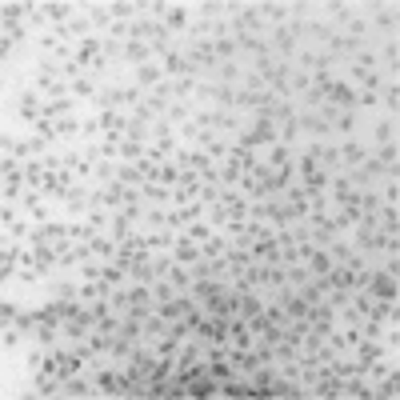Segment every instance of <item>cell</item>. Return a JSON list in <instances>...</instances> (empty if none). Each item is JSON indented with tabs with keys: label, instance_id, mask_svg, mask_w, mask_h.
<instances>
[{
	"label": "cell",
	"instance_id": "cell-1",
	"mask_svg": "<svg viewBox=\"0 0 400 400\" xmlns=\"http://www.w3.org/2000/svg\"><path fill=\"white\" fill-rule=\"evenodd\" d=\"M236 144H244V149H252V152H264L269 144H276V124H272L269 116H249V124H244V132L236 136Z\"/></svg>",
	"mask_w": 400,
	"mask_h": 400
},
{
	"label": "cell",
	"instance_id": "cell-2",
	"mask_svg": "<svg viewBox=\"0 0 400 400\" xmlns=\"http://www.w3.org/2000/svg\"><path fill=\"white\" fill-rule=\"evenodd\" d=\"M364 292H369L372 300H380V304H396V300H400L396 276H389V272L380 269V264L372 269V280H369V289H364Z\"/></svg>",
	"mask_w": 400,
	"mask_h": 400
},
{
	"label": "cell",
	"instance_id": "cell-3",
	"mask_svg": "<svg viewBox=\"0 0 400 400\" xmlns=\"http://www.w3.org/2000/svg\"><path fill=\"white\" fill-rule=\"evenodd\" d=\"M336 152H340V172L360 169V164H364V160L372 156L369 144H364L360 136H344V140H336Z\"/></svg>",
	"mask_w": 400,
	"mask_h": 400
},
{
	"label": "cell",
	"instance_id": "cell-4",
	"mask_svg": "<svg viewBox=\"0 0 400 400\" xmlns=\"http://www.w3.org/2000/svg\"><path fill=\"white\" fill-rule=\"evenodd\" d=\"M369 32H376V40H392V36H396V4H372Z\"/></svg>",
	"mask_w": 400,
	"mask_h": 400
},
{
	"label": "cell",
	"instance_id": "cell-5",
	"mask_svg": "<svg viewBox=\"0 0 400 400\" xmlns=\"http://www.w3.org/2000/svg\"><path fill=\"white\" fill-rule=\"evenodd\" d=\"M20 212L32 220V224H49L52 220V209H49V196H40L36 189L24 192V200H20Z\"/></svg>",
	"mask_w": 400,
	"mask_h": 400
},
{
	"label": "cell",
	"instance_id": "cell-6",
	"mask_svg": "<svg viewBox=\"0 0 400 400\" xmlns=\"http://www.w3.org/2000/svg\"><path fill=\"white\" fill-rule=\"evenodd\" d=\"M340 392H344V376H336V372H320V376L312 380L309 396H320V400H340Z\"/></svg>",
	"mask_w": 400,
	"mask_h": 400
},
{
	"label": "cell",
	"instance_id": "cell-7",
	"mask_svg": "<svg viewBox=\"0 0 400 400\" xmlns=\"http://www.w3.org/2000/svg\"><path fill=\"white\" fill-rule=\"evenodd\" d=\"M129 80L136 84V89L152 92V89L160 84V80H169V76H164V69H160V60H149V64H140V69H132V72H129Z\"/></svg>",
	"mask_w": 400,
	"mask_h": 400
},
{
	"label": "cell",
	"instance_id": "cell-8",
	"mask_svg": "<svg viewBox=\"0 0 400 400\" xmlns=\"http://www.w3.org/2000/svg\"><path fill=\"white\" fill-rule=\"evenodd\" d=\"M229 360H232V369H236V376H252L264 364L256 349H232V344H229Z\"/></svg>",
	"mask_w": 400,
	"mask_h": 400
},
{
	"label": "cell",
	"instance_id": "cell-9",
	"mask_svg": "<svg viewBox=\"0 0 400 400\" xmlns=\"http://www.w3.org/2000/svg\"><path fill=\"white\" fill-rule=\"evenodd\" d=\"M40 9H44L52 29H64V24H72V16H76V4H69V0H44Z\"/></svg>",
	"mask_w": 400,
	"mask_h": 400
},
{
	"label": "cell",
	"instance_id": "cell-10",
	"mask_svg": "<svg viewBox=\"0 0 400 400\" xmlns=\"http://www.w3.org/2000/svg\"><path fill=\"white\" fill-rule=\"evenodd\" d=\"M189 24H192V4H169V16H164L169 36H184Z\"/></svg>",
	"mask_w": 400,
	"mask_h": 400
},
{
	"label": "cell",
	"instance_id": "cell-11",
	"mask_svg": "<svg viewBox=\"0 0 400 400\" xmlns=\"http://www.w3.org/2000/svg\"><path fill=\"white\" fill-rule=\"evenodd\" d=\"M149 60H156V56H152V49H149V44H140V40H124V56H120L124 72L140 69V64H149Z\"/></svg>",
	"mask_w": 400,
	"mask_h": 400
},
{
	"label": "cell",
	"instance_id": "cell-12",
	"mask_svg": "<svg viewBox=\"0 0 400 400\" xmlns=\"http://www.w3.org/2000/svg\"><path fill=\"white\" fill-rule=\"evenodd\" d=\"M189 396L192 400H209V396H220V380L209 376V372H196L189 380Z\"/></svg>",
	"mask_w": 400,
	"mask_h": 400
},
{
	"label": "cell",
	"instance_id": "cell-13",
	"mask_svg": "<svg viewBox=\"0 0 400 400\" xmlns=\"http://www.w3.org/2000/svg\"><path fill=\"white\" fill-rule=\"evenodd\" d=\"M76 104H80V100H72V96L44 100V116H40V120H64V116H76Z\"/></svg>",
	"mask_w": 400,
	"mask_h": 400
},
{
	"label": "cell",
	"instance_id": "cell-14",
	"mask_svg": "<svg viewBox=\"0 0 400 400\" xmlns=\"http://www.w3.org/2000/svg\"><path fill=\"white\" fill-rule=\"evenodd\" d=\"M84 16H89V24H92V32H96V36H109V29H112L109 4H89V9H84Z\"/></svg>",
	"mask_w": 400,
	"mask_h": 400
},
{
	"label": "cell",
	"instance_id": "cell-15",
	"mask_svg": "<svg viewBox=\"0 0 400 400\" xmlns=\"http://www.w3.org/2000/svg\"><path fill=\"white\" fill-rule=\"evenodd\" d=\"M89 249H92V256H96V260H116L120 256V244L109 236V232H96V236L89 240Z\"/></svg>",
	"mask_w": 400,
	"mask_h": 400
},
{
	"label": "cell",
	"instance_id": "cell-16",
	"mask_svg": "<svg viewBox=\"0 0 400 400\" xmlns=\"http://www.w3.org/2000/svg\"><path fill=\"white\" fill-rule=\"evenodd\" d=\"M280 372H276V360H269V364H260L256 372H252V389H256V396H269V389H272V380H276Z\"/></svg>",
	"mask_w": 400,
	"mask_h": 400
},
{
	"label": "cell",
	"instance_id": "cell-17",
	"mask_svg": "<svg viewBox=\"0 0 400 400\" xmlns=\"http://www.w3.org/2000/svg\"><path fill=\"white\" fill-rule=\"evenodd\" d=\"M100 49H104V36H96V32H92V36H84V40L76 44V60L84 64V72H89V64L100 56Z\"/></svg>",
	"mask_w": 400,
	"mask_h": 400
},
{
	"label": "cell",
	"instance_id": "cell-18",
	"mask_svg": "<svg viewBox=\"0 0 400 400\" xmlns=\"http://www.w3.org/2000/svg\"><path fill=\"white\" fill-rule=\"evenodd\" d=\"M56 124V140H64V144H76L80 132H84V120L80 116H64V120H52Z\"/></svg>",
	"mask_w": 400,
	"mask_h": 400
},
{
	"label": "cell",
	"instance_id": "cell-19",
	"mask_svg": "<svg viewBox=\"0 0 400 400\" xmlns=\"http://www.w3.org/2000/svg\"><path fill=\"white\" fill-rule=\"evenodd\" d=\"M340 396H352V400H376L372 396V380L369 376H344V392Z\"/></svg>",
	"mask_w": 400,
	"mask_h": 400
},
{
	"label": "cell",
	"instance_id": "cell-20",
	"mask_svg": "<svg viewBox=\"0 0 400 400\" xmlns=\"http://www.w3.org/2000/svg\"><path fill=\"white\" fill-rule=\"evenodd\" d=\"M29 12H32V4H24V0H4V4H0V20H4V24H24Z\"/></svg>",
	"mask_w": 400,
	"mask_h": 400
},
{
	"label": "cell",
	"instance_id": "cell-21",
	"mask_svg": "<svg viewBox=\"0 0 400 400\" xmlns=\"http://www.w3.org/2000/svg\"><path fill=\"white\" fill-rule=\"evenodd\" d=\"M169 256L176 260V264H196V260H200V244H192V240L176 236V244L169 249Z\"/></svg>",
	"mask_w": 400,
	"mask_h": 400
},
{
	"label": "cell",
	"instance_id": "cell-22",
	"mask_svg": "<svg viewBox=\"0 0 400 400\" xmlns=\"http://www.w3.org/2000/svg\"><path fill=\"white\" fill-rule=\"evenodd\" d=\"M372 396H380V400H396V396H400V372L392 369L389 376H380L376 384H372Z\"/></svg>",
	"mask_w": 400,
	"mask_h": 400
},
{
	"label": "cell",
	"instance_id": "cell-23",
	"mask_svg": "<svg viewBox=\"0 0 400 400\" xmlns=\"http://www.w3.org/2000/svg\"><path fill=\"white\" fill-rule=\"evenodd\" d=\"M229 232H212L209 240H204V244H200V256L204 260H216V256H224V252H229Z\"/></svg>",
	"mask_w": 400,
	"mask_h": 400
},
{
	"label": "cell",
	"instance_id": "cell-24",
	"mask_svg": "<svg viewBox=\"0 0 400 400\" xmlns=\"http://www.w3.org/2000/svg\"><path fill=\"white\" fill-rule=\"evenodd\" d=\"M192 109H196V104H189V100H172L169 109H164V120H169L172 129H180V124L192 120Z\"/></svg>",
	"mask_w": 400,
	"mask_h": 400
},
{
	"label": "cell",
	"instance_id": "cell-25",
	"mask_svg": "<svg viewBox=\"0 0 400 400\" xmlns=\"http://www.w3.org/2000/svg\"><path fill=\"white\" fill-rule=\"evenodd\" d=\"M392 140H396V120L376 116L372 120V144H392Z\"/></svg>",
	"mask_w": 400,
	"mask_h": 400
},
{
	"label": "cell",
	"instance_id": "cell-26",
	"mask_svg": "<svg viewBox=\"0 0 400 400\" xmlns=\"http://www.w3.org/2000/svg\"><path fill=\"white\" fill-rule=\"evenodd\" d=\"M304 264H309V272H312V276H329V272L336 269V260L329 256V249H312V256L304 260Z\"/></svg>",
	"mask_w": 400,
	"mask_h": 400
},
{
	"label": "cell",
	"instance_id": "cell-27",
	"mask_svg": "<svg viewBox=\"0 0 400 400\" xmlns=\"http://www.w3.org/2000/svg\"><path fill=\"white\" fill-rule=\"evenodd\" d=\"M140 196H144V204H164V209H169L172 189H164V184H156V180H144V184H140Z\"/></svg>",
	"mask_w": 400,
	"mask_h": 400
},
{
	"label": "cell",
	"instance_id": "cell-28",
	"mask_svg": "<svg viewBox=\"0 0 400 400\" xmlns=\"http://www.w3.org/2000/svg\"><path fill=\"white\" fill-rule=\"evenodd\" d=\"M212 232H216V229H212L209 220H192V224H184V229H180V236L192 240V244H204V240H209Z\"/></svg>",
	"mask_w": 400,
	"mask_h": 400
},
{
	"label": "cell",
	"instance_id": "cell-29",
	"mask_svg": "<svg viewBox=\"0 0 400 400\" xmlns=\"http://www.w3.org/2000/svg\"><path fill=\"white\" fill-rule=\"evenodd\" d=\"M24 329H16V324H4V332H0V344H4V356H9V352H20L24 349Z\"/></svg>",
	"mask_w": 400,
	"mask_h": 400
},
{
	"label": "cell",
	"instance_id": "cell-30",
	"mask_svg": "<svg viewBox=\"0 0 400 400\" xmlns=\"http://www.w3.org/2000/svg\"><path fill=\"white\" fill-rule=\"evenodd\" d=\"M44 360H49V349L44 344H29V352H24V372H44Z\"/></svg>",
	"mask_w": 400,
	"mask_h": 400
},
{
	"label": "cell",
	"instance_id": "cell-31",
	"mask_svg": "<svg viewBox=\"0 0 400 400\" xmlns=\"http://www.w3.org/2000/svg\"><path fill=\"white\" fill-rule=\"evenodd\" d=\"M92 236H96V229H92L89 220H69V240L72 244H89Z\"/></svg>",
	"mask_w": 400,
	"mask_h": 400
},
{
	"label": "cell",
	"instance_id": "cell-32",
	"mask_svg": "<svg viewBox=\"0 0 400 400\" xmlns=\"http://www.w3.org/2000/svg\"><path fill=\"white\" fill-rule=\"evenodd\" d=\"M372 156H376L384 169H400V149H396V140H392V144H376V152H372Z\"/></svg>",
	"mask_w": 400,
	"mask_h": 400
},
{
	"label": "cell",
	"instance_id": "cell-33",
	"mask_svg": "<svg viewBox=\"0 0 400 400\" xmlns=\"http://www.w3.org/2000/svg\"><path fill=\"white\" fill-rule=\"evenodd\" d=\"M180 344H184V340H176V336H172V332H169V336L152 340V352H156V356H169V360H176Z\"/></svg>",
	"mask_w": 400,
	"mask_h": 400
},
{
	"label": "cell",
	"instance_id": "cell-34",
	"mask_svg": "<svg viewBox=\"0 0 400 400\" xmlns=\"http://www.w3.org/2000/svg\"><path fill=\"white\" fill-rule=\"evenodd\" d=\"M180 172H184V169H176L172 160H164V164L156 169V184H164V189H176V184H180Z\"/></svg>",
	"mask_w": 400,
	"mask_h": 400
},
{
	"label": "cell",
	"instance_id": "cell-35",
	"mask_svg": "<svg viewBox=\"0 0 400 400\" xmlns=\"http://www.w3.org/2000/svg\"><path fill=\"white\" fill-rule=\"evenodd\" d=\"M284 276H289L292 289H304L312 280V272H309V264H284Z\"/></svg>",
	"mask_w": 400,
	"mask_h": 400
},
{
	"label": "cell",
	"instance_id": "cell-36",
	"mask_svg": "<svg viewBox=\"0 0 400 400\" xmlns=\"http://www.w3.org/2000/svg\"><path fill=\"white\" fill-rule=\"evenodd\" d=\"M144 149H149V144H140V140H132V136H124L120 140V160H144Z\"/></svg>",
	"mask_w": 400,
	"mask_h": 400
},
{
	"label": "cell",
	"instance_id": "cell-37",
	"mask_svg": "<svg viewBox=\"0 0 400 400\" xmlns=\"http://www.w3.org/2000/svg\"><path fill=\"white\" fill-rule=\"evenodd\" d=\"M20 312H24V304H20V300H9V296H4V304H0V324H16Z\"/></svg>",
	"mask_w": 400,
	"mask_h": 400
},
{
	"label": "cell",
	"instance_id": "cell-38",
	"mask_svg": "<svg viewBox=\"0 0 400 400\" xmlns=\"http://www.w3.org/2000/svg\"><path fill=\"white\" fill-rule=\"evenodd\" d=\"M329 256L336 260V264H344V260L352 256V244H349V236H336V240H332V244H329Z\"/></svg>",
	"mask_w": 400,
	"mask_h": 400
},
{
	"label": "cell",
	"instance_id": "cell-39",
	"mask_svg": "<svg viewBox=\"0 0 400 400\" xmlns=\"http://www.w3.org/2000/svg\"><path fill=\"white\" fill-rule=\"evenodd\" d=\"M100 272H104V260L92 256V260H84V264L76 269V276H80V280H100Z\"/></svg>",
	"mask_w": 400,
	"mask_h": 400
},
{
	"label": "cell",
	"instance_id": "cell-40",
	"mask_svg": "<svg viewBox=\"0 0 400 400\" xmlns=\"http://www.w3.org/2000/svg\"><path fill=\"white\" fill-rule=\"evenodd\" d=\"M349 304L360 312V320H369V316H372V296H369V292H352Z\"/></svg>",
	"mask_w": 400,
	"mask_h": 400
},
{
	"label": "cell",
	"instance_id": "cell-41",
	"mask_svg": "<svg viewBox=\"0 0 400 400\" xmlns=\"http://www.w3.org/2000/svg\"><path fill=\"white\" fill-rule=\"evenodd\" d=\"M196 200H200V204H216V200H220V184H200Z\"/></svg>",
	"mask_w": 400,
	"mask_h": 400
}]
</instances>
